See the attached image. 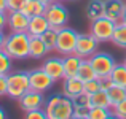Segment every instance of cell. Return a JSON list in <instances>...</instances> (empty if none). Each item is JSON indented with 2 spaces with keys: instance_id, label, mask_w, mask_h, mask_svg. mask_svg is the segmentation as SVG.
I'll list each match as a JSON object with an SVG mask.
<instances>
[{
  "instance_id": "6da1fadb",
  "label": "cell",
  "mask_w": 126,
  "mask_h": 119,
  "mask_svg": "<svg viewBox=\"0 0 126 119\" xmlns=\"http://www.w3.org/2000/svg\"><path fill=\"white\" fill-rule=\"evenodd\" d=\"M43 110L46 113V119H70L74 116L75 105L67 95H53L45 102Z\"/></svg>"
},
{
  "instance_id": "7a4b0ae2",
  "label": "cell",
  "mask_w": 126,
  "mask_h": 119,
  "mask_svg": "<svg viewBox=\"0 0 126 119\" xmlns=\"http://www.w3.org/2000/svg\"><path fill=\"white\" fill-rule=\"evenodd\" d=\"M3 49L11 59H27L31 49V35L27 32H11L6 35Z\"/></svg>"
},
{
  "instance_id": "3957f363",
  "label": "cell",
  "mask_w": 126,
  "mask_h": 119,
  "mask_svg": "<svg viewBox=\"0 0 126 119\" xmlns=\"http://www.w3.org/2000/svg\"><path fill=\"white\" fill-rule=\"evenodd\" d=\"M6 83H8L6 95L16 100H19L27 91H31L29 71H10L6 75Z\"/></svg>"
},
{
  "instance_id": "277c9868",
  "label": "cell",
  "mask_w": 126,
  "mask_h": 119,
  "mask_svg": "<svg viewBox=\"0 0 126 119\" xmlns=\"http://www.w3.org/2000/svg\"><path fill=\"white\" fill-rule=\"evenodd\" d=\"M45 16H46V19H48L49 25H51L53 29H58V30L61 27H65L69 19H70V13H69L67 6H64V3H62L61 0H56L51 5L46 6Z\"/></svg>"
},
{
  "instance_id": "5b68a950",
  "label": "cell",
  "mask_w": 126,
  "mask_h": 119,
  "mask_svg": "<svg viewBox=\"0 0 126 119\" xmlns=\"http://www.w3.org/2000/svg\"><path fill=\"white\" fill-rule=\"evenodd\" d=\"M115 25H117L115 21L102 16V18L96 19V21H91V24H89V34L97 40L99 43L112 41V37H113V32H115Z\"/></svg>"
},
{
  "instance_id": "8992f818",
  "label": "cell",
  "mask_w": 126,
  "mask_h": 119,
  "mask_svg": "<svg viewBox=\"0 0 126 119\" xmlns=\"http://www.w3.org/2000/svg\"><path fill=\"white\" fill-rule=\"evenodd\" d=\"M78 32L74 30L70 27H61L58 30V41H56V49L61 56H67V54H74L75 52V46H77V40H78Z\"/></svg>"
},
{
  "instance_id": "52a82bcc",
  "label": "cell",
  "mask_w": 126,
  "mask_h": 119,
  "mask_svg": "<svg viewBox=\"0 0 126 119\" xmlns=\"http://www.w3.org/2000/svg\"><path fill=\"white\" fill-rule=\"evenodd\" d=\"M89 62H91V65H93V68H94V71H96L99 79L109 78L112 70H113V67L117 65L115 59L109 52H101V51H96L89 57Z\"/></svg>"
},
{
  "instance_id": "ba28073f",
  "label": "cell",
  "mask_w": 126,
  "mask_h": 119,
  "mask_svg": "<svg viewBox=\"0 0 126 119\" xmlns=\"http://www.w3.org/2000/svg\"><path fill=\"white\" fill-rule=\"evenodd\" d=\"M29 79H31V89L38 91V92H43V94L48 92L49 89L53 87V84L56 83L42 67L29 71Z\"/></svg>"
},
{
  "instance_id": "9c48e42d",
  "label": "cell",
  "mask_w": 126,
  "mask_h": 119,
  "mask_svg": "<svg viewBox=\"0 0 126 119\" xmlns=\"http://www.w3.org/2000/svg\"><path fill=\"white\" fill-rule=\"evenodd\" d=\"M99 41L93 37L91 34H80L75 46V54H78L83 59H89L96 51H97Z\"/></svg>"
},
{
  "instance_id": "30bf717a",
  "label": "cell",
  "mask_w": 126,
  "mask_h": 119,
  "mask_svg": "<svg viewBox=\"0 0 126 119\" xmlns=\"http://www.w3.org/2000/svg\"><path fill=\"white\" fill-rule=\"evenodd\" d=\"M45 95L43 92H38V91H27L21 98H19V105L21 108L27 113V111H32V110H38V108H43L45 107Z\"/></svg>"
},
{
  "instance_id": "8fae6325",
  "label": "cell",
  "mask_w": 126,
  "mask_h": 119,
  "mask_svg": "<svg viewBox=\"0 0 126 119\" xmlns=\"http://www.w3.org/2000/svg\"><path fill=\"white\" fill-rule=\"evenodd\" d=\"M6 27L11 32H27L29 25V16L24 14L21 10H15V11H6Z\"/></svg>"
},
{
  "instance_id": "7c38bea8",
  "label": "cell",
  "mask_w": 126,
  "mask_h": 119,
  "mask_svg": "<svg viewBox=\"0 0 126 119\" xmlns=\"http://www.w3.org/2000/svg\"><path fill=\"white\" fill-rule=\"evenodd\" d=\"M42 68L54 79V81H62V79L65 78V75H64V59L62 57H48L43 62Z\"/></svg>"
},
{
  "instance_id": "4fadbf2b",
  "label": "cell",
  "mask_w": 126,
  "mask_h": 119,
  "mask_svg": "<svg viewBox=\"0 0 126 119\" xmlns=\"http://www.w3.org/2000/svg\"><path fill=\"white\" fill-rule=\"evenodd\" d=\"M51 27L46 19L45 14H37V16H32L29 19V25H27V34L31 37H42L48 29Z\"/></svg>"
},
{
  "instance_id": "5bb4252c",
  "label": "cell",
  "mask_w": 126,
  "mask_h": 119,
  "mask_svg": "<svg viewBox=\"0 0 126 119\" xmlns=\"http://www.w3.org/2000/svg\"><path fill=\"white\" fill-rule=\"evenodd\" d=\"M125 5V0H104V16L115 22H120Z\"/></svg>"
},
{
  "instance_id": "9a60e30c",
  "label": "cell",
  "mask_w": 126,
  "mask_h": 119,
  "mask_svg": "<svg viewBox=\"0 0 126 119\" xmlns=\"http://www.w3.org/2000/svg\"><path fill=\"white\" fill-rule=\"evenodd\" d=\"M64 84H62V91H64V95L74 98L77 97L78 94L85 91V83L81 81L78 76H70V78H64L62 79Z\"/></svg>"
},
{
  "instance_id": "2e32d148",
  "label": "cell",
  "mask_w": 126,
  "mask_h": 119,
  "mask_svg": "<svg viewBox=\"0 0 126 119\" xmlns=\"http://www.w3.org/2000/svg\"><path fill=\"white\" fill-rule=\"evenodd\" d=\"M81 60H83V57H80L75 52L64 56V75H65V78L77 76V71L81 65Z\"/></svg>"
},
{
  "instance_id": "e0dca14e",
  "label": "cell",
  "mask_w": 126,
  "mask_h": 119,
  "mask_svg": "<svg viewBox=\"0 0 126 119\" xmlns=\"http://www.w3.org/2000/svg\"><path fill=\"white\" fill-rule=\"evenodd\" d=\"M49 52L42 37H31V49H29V57L31 59H43Z\"/></svg>"
},
{
  "instance_id": "ac0fdd59",
  "label": "cell",
  "mask_w": 126,
  "mask_h": 119,
  "mask_svg": "<svg viewBox=\"0 0 126 119\" xmlns=\"http://www.w3.org/2000/svg\"><path fill=\"white\" fill-rule=\"evenodd\" d=\"M85 14H86V18L89 19V22L102 18V16H104V0H89V2L86 3Z\"/></svg>"
},
{
  "instance_id": "d6986e66",
  "label": "cell",
  "mask_w": 126,
  "mask_h": 119,
  "mask_svg": "<svg viewBox=\"0 0 126 119\" xmlns=\"http://www.w3.org/2000/svg\"><path fill=\"white\" fill-rule=\"evenodd\" d=\"M19 10L24 14H27L29 18H32V16H37V14H45L46 5H43L40 0H24Z\"/></svg>"
},
{
  "instance_id": "ffe728a7",
  "label": "cell",
  "mask_w": 126,
  "mask_h": 119,
  "mask_svg": "<svg viewBox=\"0 0 126 119\" xmlns=\"http://www.w3.org/2000/svg\"><path fill=\"white\" fill-rule=\"evenodd\" d=\"M77 76L83 83L97 78V75H96V71H94V68H93L89 59H83V60H81V65H80V68H78V71H77Z\"/></svg>"
},
{
  "instance_id": "44dd1931",
  "label": "cell",
  "mask_w": 126,
  "mask_h": 119,
  "mask_svg": "<svg viewBox=\"0 0 126 119\" xmlns=\"http://www.w3.org/2000/svg\"><path fill=\"white\" fill-rule=\"evenodd\" d=\"M109 78H110V81L113 83V84L126 87V65L125 64H117Z\"/></svg>"
},
{
  "instance_id": "7402d4cb",
  "label": "cell",
  "mask_w": 126,
  "mask_h": 119,
  "mask_svg": "<svg viewBox=\"0 0 126 119\" xmlns=\"http://www.w3.org/2000/svg\"><path fill=\"white\" fill-rule=\"evenodd\" d=\"M112 43L117 45L118 48H125L126 49V24H123V22H117L113 37H112Z\"/></svg>"
},
{
  "instance_id": "603a6c76",
  "label": "cell",
  "mask_w": 126,
  "mask_h": 119,
  "mask_svg": "<svg viewBox=\"0 0 126 119\" xmlns=\"http://www.w3.org/2000/svg\"><path fill=\"white\" fill-rule=\"evenodd\" d=\"M91 105L93 107H104V108H112V102L109 98L107 91H97L91 95Z\"/></svg>"
},
{
  "instance_id": "cb8c5ba5",
  "label": "cell",
  "mask_w": 126,
  "mask_h": 119,
  "mask_svg": "<svg viewBox=\"0 0 126 119\" xmlns=\"http://www.w3.org/2000/svg\"><path fill=\"white\" fill-rule=\"evenodd\" d=\"M89 119H110L113 116V110L112 108H104V107H91L88 111Z\"/></svg>"
},
{
  "instance_id": "d4e9b609",
  "label": "cell",
  "mask_w": 126,
  "mask_h": 119,
  "mask_svg": "<svg viewBox=\"0 0 126 119\" xmlns=\"http://www.w3.org/2000/svg\"><path fill=\"white\" fill-rule=\"evenodd\" d=\"M107 94H109V98H110V102H112V107H115L117 103H120L121 100L126 98V87H121V86L113 84L107 91Z\"/></svg>"
},
{
  "instance_id": "484cf974",
  "label": "cell",
  "mask_w": 126,
  "mask_h": 119,
  "mask_svg": "<svg viewBox=\"0 0 126 119\" xmlns=\"http://www.w3.org/2000/svg\"><path fill=\"white\" fill-rule=\"evenodd\" d=\"M42 40L45 41V45H46V48L49 49V52L54 51L56 49V41H58V29L49 27L48 30L42 35Z\"/></svg>"
},
{
  "instance_id": "4316f807",
  "label": "cell",
  "mask_w": 126,
  "mask_h": 119,
  "mask_svg": "<svg viewBox=\"0 0 126 119\" xmlns=\"http://www.w3.org/2000/svg\"><path fill=\"white\" fill-rule=\"evenodd\" d=\"M74 100V105H75V108H80V110H88L89 111V108L93 107L91 105V95L88 94V92H81V94H78L77 97H74L72 98Z\"/></svg>"
},
{
  "instance_id": "83f0119b",
  "label": "cell",
  "mask_w": 126,
  "mask_h": 119,
  "mask_svg": "<svg viewBox=\"0 0 126 119\" xmlns=\"http://www.w3.org/2000/svg\"><path fill=\"white\" fill-rule=\"evenodd\" d=\"M13 59L8 56V52L5 49H0V75H8L11 71Z\"/></svg>"
},
{
  "instance_id": "f1b7e54d",
  "label": "cell",
  "mask_w": 126,
  "mask_h": 119,
  "mask_svg": "<svg viewBox=\"0 0 126 119\" xmlns=\"http://www.w3.org/2000/svg\"><path fill=\"white\" fill-rule=\"evenodd\" d=\"M101 91V79L96 78V79H89V81L85 83V92H88L89 95H93L94 92Z\"/></svg>"
},
{
  "instance_id": "f546056e",
  "label": "cell",
  "mask_w": 126,
  "mask_h": 119,
  "mask_svg": "<svg viewBox=\"0 0 126 119\" xmlns=\"http://www.w3.org/2000/svg\"><path fill=\"white\" fill-rule=\"evenodd\" d=\"M113 110V116L118 119H126V98L121 100L120 103H117L115 107H112Z\"/></svg>"
},
{
  "instance_id": "4dcf8cb0",
  "label": "cell",
  "mask_w": 126,
  "mask_h": 119,
  "mask_svg": "<svg viewBox=\"0 0 126 119\" xmlns=\"http://www.w3.org/2000/svg\"><path fill=\"white\" fill-rule=\"evenodd\" d=\"M26 118L29 119H46V113L43 108H38V110H32L26 113Z\"/></svg>"
},
{
  "instance_id": "1f68e13d",
  "label": "cell",
  "mask_w": 126,
  "mask_h": 119,
  "mask_svg": "<svg viewBox=\"0 0 126 119\" xmlns=\"http://www.w3.org/2000/svg\"><path fill=\"white\" fill-rule=\"evenodd\" d=\"M24 0H6V6H8V11H15L19 10Z\"/></svg>"
},
{
  "instance_id": "d6a6232c",
  "label": "cell",
  "mask_w": 126,
  "mask_h": 119,
  "mask_svg": "<svg viewBox=\"0 0 126 119\" xmlns=\"http://www.w3.org/2000/svg\"><path fill=\"white\" fill-rule=\"evenodd\" d=\"M6 89H8L6 75H0V97H2V95H6Z\"/></svg>"
},
{
  "instance_id": "836d02e7",
  "label": "cell",
  "mask_w": 126,
  "mask_h": 119,
  "mask_svg": "<svg viewBox=\"0 0 126 119\" xmlns=\"http://www.w3.org/2000/svg\"><path fill=\"white\" fill-rule=\"evenodd\" d=\"M74 119H88V110H80V108H75L74 110Z\"/></svg>"
},
{
  "instance_id": "e575fe53",
  "label": "cell",
  "mask_w": 126,
  "mask_h": 119,
  "mask_svg": "<svg viewBox=\"0 0 126 119\" xmlns=\"http://www.w3.org/2000/svg\"><path fill=\"white\" fill-rule=\"evenodd\" d=\"M112 86H113V83L110 81V78H104V79H101V89H102V91H109Z\"/></svg>"
},
{
  "instance_id": "d590c367",
  "label": "cell",
  "mask_w": 126,
  "mask_h": 119,
  "mask_svg": "<svg viewBox=\"0 0 126 119\" xmlns=\"http://www.w3.org/2000/svg\"><path fill=\"white\" fill-rule=\"evenodd\" d=\"M6 11H0V30H3V29L6 27Z\"/></svg>"
},
{
  "instance_id": "8d00e7d4",
  "label": "cell",
  "mask_w": 126,
  "mask_h": 119,
  "mask_svg": "<svg viewBox=\"0 0 126 119\" xmlns=\"http://www.w3.org/2000/svg\"><path fill=\"white\" fill-rule=\"evenodd\" d=\"M5 38H6V35L3 34V30H0V49H3V45H5Z\"/></svg>"
},
{
  "instance_id": "74e56055",
  "label": "cell",
  "mask_w": 126,
  "mask_h": 119,
  "mask_svg": "<svg viewBox=\"0 0 126 119\" xmlns=\"http://www.w3.org/2000/svg\"><path fill=\"white\" fill-rule=\"evenodd\" d=\"M0 11H8V6H6V0H0Z\"/></svg>"
},
{
  "instance_id": "f35d334b",
  "label": "cell",
  "mask_w": 126,
  "mask_h": 119,
  "mask_svg": "<svg viewBox=\"0 0 126 119\" xmlns=\"http://www.w3.org/2000/svg\"><path fill=\"white\" fill-rule=\"evenodd\" d=\"M5 118H8V114H6V111L0 107V119H5Z\"/></svg>"
},
{
  "instance_id": "ab89813d",
  "label": "cell",
  "mask_w": 126,
  "mask_h": 119,
  "mask_svg": "<svg viewBox=\"0 0 126 119\" xmlns=\"http://www.w3.org/2000/svg\"><path fill=\"white\" fill-rule=\"evenodd\" d=\"M120 22H123V24H126V5H125V10H123V14H121V19Z\"/></svg>"
},
{
  "instance_id": "60d3db41",
  "label": "cell",
  "mask_w": 126,
  "mask_h": 119,
  "mask_svg": "<svg viewBox=\"0 0 126 119\" xmlns=\"http://www.w3.org/2000/svg\"><path fill=\"white\" fill-rule=\"evenodd\" d=\"M40 2L43 3V5H46V6H48V5H51L53 2H56V0H40Z\"/></svg>"
},
{
  "instance_id": "b9f144b4",
  "label": "cell",
  "mask_w": 126,
  "mask_h": 119,
  "mask_svg": "<svg viewBox=\"0 0 126 119\" xmlns=\"http://www.w3.org/2000/svg\"><path fill=\"white\" fill-rule=\"evenodd\" d=\"M123 64H125V65H126V57H125V62H123Z\"/></svg>"
},
{
  "instance_id": "7bdbcfd3",
  "label": "cell",
  "mask_w": 126,
  "mask_h": 119,
  "mask_svg": "<svg viewBox=\"0 0 126 119\" xmlns=\"http://www.w3.org/2000/svg\"><path fill=\"white\" fill-rule=\"evenodd\" d=\"M61 2H67V0H61Z\"/></svg>"
}]
</instances>
